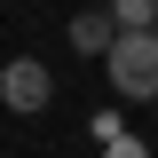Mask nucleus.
<instances>
[{"instance_id": "f257e3e1", "label": "nucleus", "mask_w": 158, "mask_h": 158, "mask_svg": "<svg viewBox=\"0 0 158 158\" xmlns=\"http://www.w3.org/2000/svg\"><path fill=\"white\" fill-rule=\"evenodd\" d=\"M103 63H111V87L127 103H150L158 95V32H118Z\"/></svg>"}, {"instance_id": "39448f33", "label": "nucleus", "mask_w": 158, "mask_h": 158, "mask_svg": "<svg viewBox=\"0 0 158 158\" xmlns=\"http://www.w3.org/2000/svg\"><path fill=\"white\" fill-rule=\"evenodd\" d=\"M111 158H142V142H127V135H118V142H111Z\"/></svg>"}, {"instance_id": "f03ea898", "label": "nucleus", "mask_w": 158, "mask_h": 158, "mask_svg": "<svg viewBox=\"0 0 158 158\" xmlns=\"http://www.w3.org/2000/svg\"><path fill=\"white\" fill-rule=\"evenodd\" d=\"M48 95H56V71L40 56H16L0 71V103H8V111H48Z\"/></svg>"}, {"instance_id": "7ed1b4c3", "label": "nucleus", "mask_w": 158, "mask_h": 158, "mask_svg": "<svg viewBox=\"0 0 158 158\" xmlns=\"http://www.w3.org/2000/svg\"><path fill=\"white\" fill-rule=\"evenodd\" d=\"M111 40H118L111 16H79V24H71V48H79V56H111Z\"/></svg>"}, {"instance_id": "20e7f679", "label": "nucleus", "mask_w": 158, "mask_h": 158, "mask_svg": "<svg viewBox=\"0 0 158 158\" xmlns=\"http://www.w3.org/2000/svg\"><path fill=\"white\" fill-rule=\"evenodd\" d=\"M111 24L118 32H150L158 24V0H111Z\"/></svg>"}]
</instances>
